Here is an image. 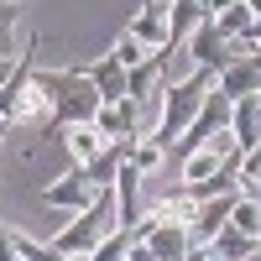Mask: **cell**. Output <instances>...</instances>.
I'll return each mask as SVG.
<instances>
[{"label": "cell", "instance_id": "20", "mask_svg": "<svg viewBox=\"0 0 261 261\" xmlns=\"http://www.w3.org/2000/svg\"><path fill=\"white\" fill-rule=\"evenodd\" d=\"M110 58L120 63V68H125V73H130V68H141V63H146L151 53H146V47H141V42H136V37H130V32H120V37H115V47H110Z\"/></svg>", "mask_w": 261, "mask_h": 261}, {"label": "cell", "instance_id": "6", "mask_svg": "<svg viewBox=\"0 0 261 261\" xmlns=\"http://www.w3.org/2000/svg\"><path fill=\"white\" fill-rule=\"evenodd\" d=\"M136 241L157 256V261H188L193 256V241L183 225H157V220H141L136 225Z\"/></svg>", "mask_w": 261, "mask_h": 261}, {"label": "cell", "instance_id": "1", "mask_svg": "<svg viewBox=\"0 0 261 261\" xmlns=\"http://www.w3.org/2000/svg\"><path fill=\"white\" fill-rule=\"evenodd\" d=\"M37 84L47 89L53 99V125L42 130V136H63L68 125H94V115L105 110V99L94 89V79L84 73V68H58V73H37Z\"/></svg>", "mask_w": 261, "mask_h": 261}, {"label": "cell", "instance_id": "19", "mask_svg": "<svg viewBox=\"0 0 261 261\" xmlns=\"http://www.w3.org/2000/svg\"><path fill=\"white\" fill-rule=\"evenodd\" d=\"M214 27H220L225 42H246V32L256 27V16H251V6H235V11H225V16H214Z\"/></svg>", "mask_w": 261, "mask_h": 261}, {"label": "cell", "instance_id": "26", "mask_svg": "<svg viewBox=\"0 0 261 261\" xmlns=\"http://www.w3.org/2000/svg\"><path fill=\"white\" fill-rule=\"evenodd\" d=\"M241 47H251V53H261V16H256V27L246 32V42H241Z\"/></svg>", "mask_w": 261, "mask_h": 261}, {"label": "cell", "instance_id": "31", "mask_svg": "<svg viewBox=\"0 0 261 261\" xmlns=\"http://www.w3.org/2000/svg\"><path fill=\"white\" fill-rule=\"evenodd\" d=\"M162 6H172V0H162Z\"/></svg>", "mask_w": 261, "mask_h": 261}, {"label": "cell", "instance_id": "21", "mask_svg": "<svg viewBox=\"0 0 261 261\" xmlns=\"http://www.w3.org/2000/svg\"><path fill=\"white\" fill-rule=\"evenodd\" d=\"M230 230H241V235H251V241H261V204H251L246 193H241V204H235V214H230Z\"/></svg>", "mask_w": 261, "mask_h": 261}, {"label": "cell", "instance_id": "3", "mask_svg": "<svg viewBox=\"0 0 261 261\" xmlns=\"http://www.w3.org/2000/svg\"><path fill=\"white\" fill-rule=\"evenodd\" d=\"M115 230H125V225H120V199H115V188H105L84 214H73V220L53 235V246H58L63 256H89L99 241H110Z\"/></svg>", "mask_w": 261, "mask_h": 261}, {"label": "cell", "instance_id": "15", "mask_svg": "<svg viewBox=\"0 0 261 261\" xmlns=\"http://www.w3.org/2000/svg\"><path fill=\"white\" fill-rule=\"evenodd\" d=\"M63 146H68L73 167H89V162H94V157H99V151L110 146V141H105L94 125H68V130H63Z\"/></svg>", "mask_w": 261, "mask_h": 261}, {"label": "cell", "instance_id": "29", "mask_svg": "<svg viewBox=\"0 0 261 261\" xmlns=\"http://www.w3.org/2000/svg\"><path fill=\"white\" fill-rule=\"evenodd\" d=\"M246 6H251V16H261V0H246Z\"/></svg>", "mask_w": 261, "mask_h": 261}, {"label": "cell", "instance_id": "18", "mask_svg": "<svg viewBox=\"0 0 261 261\" xmlns=\"http://www.w3.org/2000/svg\"><path fill=\"white\" fill-rule=\"evenodd\" d=\"M16 32H21V6L16 0H0V58H21Z\"/></svg>", "mask_w": 261, "mask_h": 261}, {"label": "cell", "instance_id": "13", "mask_svg": "<svg viewBox=\"0 0 261 261\" xmlns=\"http://www.w3.org/2000/svg\"><path fill=\"white\" fill-rule=\"evenodd\" d=\"M84 73L94 79V89H99V99H105V105H120V99H125V79H130V73L120 68V63H115L110 53H105L99 63H89Z\"/></svg>", "mask_w": 261, "mask_h": 261}, {"label": "cell", "instance_id": "7", "mask_svg": "<svg viewBox=\"0 0 261 261\" xmlns=\"http://www.w3.org/2000/svg\"><path fill=\"white\" fill-rule=\"evenodd\" d=\"M235 204H241V193H220V199H204V204H199V214H193V225H188V241H193V251H204V246L214 241V235H220V230L230 225Z\"/></svg>", "mask_w": 261, "mask_h": 261}, {"label": "cell", "instance_id": "28", "mask_svg": "<svg viewBox=\"0 0 261 261\" xmlns=\"http://www.w3.org/2000/svg\"><path fill=\"white\" fill-rule=\"evenodd\" d=\"M188 261H214V256H209V251H193V256H188Z\"/></svg>", "mask_w": 261, "mask_h": 261}, {"label": "cell", "instance_id": "16", "mask_svg": "<svg viewBox=\"0 0 261 261\" xmlns=\"http://www.w3.org/2000/svg\"><path fill=\"white\" fill-rule=\"evenodd\" d=\"M256 246H261V241H251V235H241V230H230V225H225V230L214 235L204 251H209L214 261H251V256H256Z\"/></svg>", "mask_w": 261, "mask_h": 261}, {"label": "cell", "instance_id": "30", "mask_svg": "<svg viewBox=\"0 0 261 261\" xmlns=\"http://www.w3.org/2000/svg\"><path fill=\"white\" fill-rule=\"evenodd\" d=\"M251 58H256V68H261V53H251Z\"/></svg>", "mask_w": 261, "mask_h": 261}, {"label": "cell", "instance_id": "11", "mask_svg": "<svg viewBox=\"0 0 261 261\" xmlns=\"http://www.w3.org/2000/svg\"><path fill=\"white\" fill-rule=\"evenodd\" d=\"M11 125H37V130H47L53 125V99H47V89L32 79L27 84V94L16 99V110H11Z\"/></svg>", "mask_w": 261, "mask_h": 261}, {"label": "cell", "instance_id": "4", "mask_svg": "<svg viewBox=\"0 0 261 261\" xmlns=\"http://www.w3.org/2000/svg\"><path fill=\"white\" fill-rule=\"evenodd\" d=\"M230 120H235V99H230V94H220V89H209V94H204V110L193 115V125L183 130V141L172 146V157L183 162L188 151H199V146H209L214 136H225V130H230Z\"/></svg>", "mask_w": 261, "mask_h": 261}, {"label": "cell", "instance_id": "8", "mask_svg": "<svg viewBox=\"0 0 261 261\" xmlns=\"http://www.w3.org/2000/svg\"><path fill=\"white\" fill-rule=\"evenodd\" d=\"M42 199H47L53 209H68V214H84V209H89V204L99 199V193L89 188V178H84V167H73V172H63L58 183H47V188H42Z\"/></svg>", "mask_w": 261, "mask_h": 261}, {"label": "cell", "instance_id": "17", "mask_svg": "<svg viewBox=\"0 0 261 261\" xmlns=\"http://www.w3.org/2000/svg\"><path fill=\"white\" fill-rule=\"evenodd\" d=\"M94 130L105 141H136V120L125 115V105H105V110L94 115Z\"/></svg>", "mask_w": 261, "mask_h": 261}, {"label": "cell", "instance_id": "2", "mask_svg": "<svg viewBox=\"0 0 261 261\" xmlns=\"http://www.w3.org/2000/svg\"><path fill=\"white\" fill-rule=\"evenodd\" d=\"M214 89V73L209 68H193V73H183L178 84H167L162 89V115H157V125H151V136L146 141H157L167 157H172V146L183 141V130L193 125V115L204 110V94Z\"/></svg>", "mask_w": 261, "mask_h": 261}, {"label": "cell", "instance_id": "22", "mask_svg": "<svg viewBox=\"0 0 261 261\" xmlns=\"http://www.w3.org/2000/svg\"><path fill=\"white\" fill-rule=\"evenodd\" d=\"M162 157H167V151H162L157 141H130V157H125V162L146 178V172H157V167H162Z\"/></svg>", "mask_w": 261, "mask_h": 261}, {"label": "cell", "instance_id": "23", "mask_svg": "<svg viewBox=\"0 0 261 261\" xmlns=\"http://www.w3.org/2000/svg\"><path fill=\"white\" fill-rule=\"evenodd\" d=\"M241 183H261V146L241 157Z\"/></svg>", "mask_w": 261, "mask_h": 261}, {"label": "cell", "instance_id": "25", "mask_svg": "<svg viewBox=\"0 0 261 261\" xmlns=\"http://www.w3.org/2000/svg\"><path fill=\"white\" fill-rule=\"evenodd\" d=\"M235 6H246V0H204L209 16H225V11H235Z\"/></svg>", "mask_w": 261, "mask_h": 261}, {"label": "cell", "instance_id": "32", "mask_svg": "<svg viewBox=\"0 0 261 261\" xmlns=\"http://www.w3.org/2000/svg\"><path fill=\"white\" fill-rule=\"evenodd\" d=\"M256 105H261V94H256Z\"/></svg>", "mask_w": 261, "mask_h": 261}, {"label": "cell", "instance_id": "10", "mask_svg": "<svg viewBox=\"0 0 261 261\" xmlns=\"http://www.w3.org/2000/svg\"><path fill=\"white\" fill-rule=\"evenodd\" d=\"M214 89L230 94L235 105H241V99H256V94H261V68H256V58H251V53H241V58H235L220 79H214Z\"/></svg>", "mask_w": 261, "mask_h": 261}, {"label": "cell", "instance_id": "24", "mask_svg": "<svg viewBox=\"0 0 261 261\" xmlns=\"http://www.w3.org/2000/svg\"><path fill=\"white\" fill-rule=\"evenodd\" d=\"M0 261H21L16 246H11V225H6V220H0Z\"/></svg>", "mask_w": 261, "mask_h": 261}, {"label": "cell", "instance_id": "9", "mask_svg": "<svg viewBox=\"0 0 261 261\" xmlns=\"http://www.w3.org/2000/svg\"><path fill=\"white\" fill-rule=\"evenodd\" d=\"M167 11H172V6H162V0H141L136 21H130L125 32L136 37L146 53H167V42H172V37H167Z\"/></svg>", "mask_w": 261, "mask_h": 261}, {"label": "cell", "instance_id": "14", "mask_svg": "<svg viewBox=\"0 0 261 261\" xmlns=\"http://www.w3.org/2000/svg\"><path fill=\"white\" fill-rule=\"evenodd\" d=\"M230 136H235V151H241V157L261 146V105H256V99H241V105H235Z\"/></svg>", "mask_w": 261, "mask_h": 261}, {"label": "cell", "instance_id": "27", "mask_svg": "<svg viewBox=\"0 0 261 261\" xmlns=\"http://www.w3.org/2000/svg\"><path fill=\"white\" fill-rule=\"evenodd\" d=\"M16 63H21V58H0V89H6V84H11V73H16Z\"/></svg>", "mask_w": 261, "mask_h": 261}, {"label": "cell", "instance_id": "12", "mask_svg": "<svg viewBox=\"0 0 261 261\" xmlns=\"http://www.w3.org/2000/svg\"><path fill=\"white\" fill-rule=\"evenodd\" d=\"M204 0H172V11H167V47H188V37L199 32V21H204Z\"/></svg>", "mask_w": 261, "mask_h": 261}, {"label": "cell", "instance_id": "5", "mask_svg": "<svg viewBox=\"0 0 261 261\" xmlns=\"http://www.w3.org/2000/svg\"><path fill=\"white\" fill-rule=\"evenodd\" d=\"M188 58H193V68H209L214 79H220V73H225V68H230V63L241 58V53H230V42L220 37L214 16H204V21H199V32L188 37Z\"/></svg>", "mask_w": 261, "mask_h": 261}]
</instances>
